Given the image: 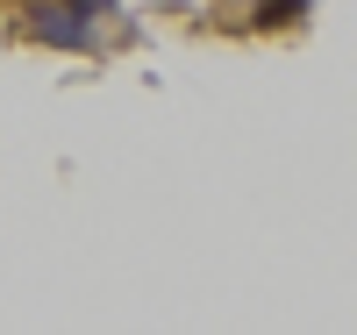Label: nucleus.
<instances>
[{
    "label": "nucleus",
    "instance_id": "obj_1",
    "mask_svg": "<svg viewBox=\"0 0 357 335\" xmlns=\"http://www.w3.org/2000/svg\"><path fill=\"white\" fill-rule=\"evenodd\" d=\"M22 36L43 50H93V22H86L72 0H29L22 8Z\"/></svg>",
    "mask_w": 357,
    "mask_h": 335
},
{
    "label": "nucleus",
    "instance_id": "obj_2",
    "mask_svg": "<svg viewBox=\"0 0 357 335\" xmlns=\"http://www.w3.org/2000/svg\"><path fill=\"white\" fill-rule=\"evenodd\" d=\"M314 15V0H257L250 8V29H301Z\"/></svg>",
    "mask_w": 357,
    "mask_h": 335
}]
</instances>
